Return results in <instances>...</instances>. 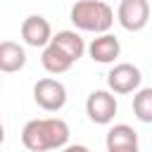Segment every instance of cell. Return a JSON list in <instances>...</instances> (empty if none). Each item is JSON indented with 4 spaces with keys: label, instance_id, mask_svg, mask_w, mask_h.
<instances>
[{
    "label": "cell",
    "instance_id": "cell-1",
    "mask_svg": "<svg viewBox=\"0 0 152 152\" xmlns=\"http://www.w3.org/2000/svg\"><path fill=\"white\" fill-rule=\"evenodd\" d=\"M21 142L31 152H48L62 150L69 142V126L64 119H31L21 128Z\"/></svg>",
    "mask_w": 152,
    "mask_h": 152
},
{
    "label": "cell",
    "instance_id": "cell-2",
    "mask_svg": "<svg viewBox=\"0 0 152 152\" xmlns=\"http://www.w3.org/2000/svg\"><path fill=\"white\" fill-rule=\"evenodd\" d=\"M69 19L78 31L107 33L114 24V10L102 0H78L74 2Z\"/></svg>",
    "mask_w": 152,
    "mask_h": 152
},
{
    "label": "cell",
    "instance_id": "cell-3",
    "mask_svg": "<svg viewBox=\"0 0 152 152\" xmlns=\"http://www.w3.org/2000/svg\"><path fill=\"white\" fill-rule=\"evenodd\" d=\"M33 100L45 112H59L66 104V88L57 78H40L33 86Z\"/></svg>",
    "mask_w": 152,
    "mask_h": 152
},
{
    "label": "cell",
    "instance_id": "cell-4",
    "mask_svg": "<svg viewBox=\"0 0 152 152\" xmlns=\"http://www.w3.org/2000/svg\"><path fill=\"white\" fill-rule=\"evenodd\" d=\"M140 81H142V74L135 64L131 62H119L109 69L107 74V86L112 93L116 95H128V93H135L140 88Z\"/></svg>",
    "mask_w": 152,
    "mask_h": 152
},
{
    "label": "cell",
    "instance_id": "cell-5",
    "mask_svg": "<svg viewBox=\"0 0 152 152\" xmlns=\"http://www.w3.org/2000/svg\"><path fill=\"white\" fill-rule=\"evenodd\" d=\"M86 114L93 124H112L116 114V97L112 90H93L86 100Z\"/></svg>",
    "mask_w": 152,
    "mask_h": 152
},
{
    "label": "cell",
    "instance_id": "cell-6",
    "mask_svg": "<svg viewBox=\"0 0 152 152\" xmlns=\"http://www.w3.org/2000/svg\"><path fill=\"white\" fill-rule=\"evenodd\" d=\"M116 19L126 31H142L150 21V2L147 0H121L116 10Z\"/></svg>",
    "mask_w": 152,
    "mask_h": 152
},
{
    "label": "cell",
    "instance_id": "cell-7",
    "mask_svg": "<svg viewBox=\"0 0 152 152\" xmlns=\"http://www.w3.org/2000/svg\"><path fill=\"white\" fill-rule=\"evenodd\" d=\"M21 38L31 48H45L52 40V26L43 14H28L21 21Z\"/></svg>",
    "mask_w": 152,
    "mask_h": 152
},
{
    "label": "cell",
    "instance_id": "cell-8",
    "mask_svg": "<svg viewBox=\"0 0 152 152\" xmlns=\"http://www.w3.org/2000/svg\"><path fill=\"white\" fill-rule=\"evenodd\" d=\"M88 55L97 64H112L121 55V43L112 33H97V38H93L88 45Z\"/></svg>",
    "mask_w": 152,
    "mask_h": 152
},
{
    "label": "cell",
    "instance_id": "cell-9",
    "mask_svg": "<svg viewBox=\"0 0 152 152\" xmlns=\"http://www.w3.org/2000/svg\"><path fill=\"white\" fill-rule=\"evenodd\" d=\"M24 64H26V50L14 40H2L0 43V71L14 74L24 69Z\"/></svg>",
    "mask_w": 152,
    "mask_h": 152
},
{
    "label": "cell",
    "instance_id": "cell-10",
    "mask_svg": "<svg viewBox=\"0 0 152 152\" xmlns=\"http://www.w3.org/2000/svg\"><path fill=\"white\" fill-rule=\"evenodd\" d=\"M52 45H57L71 62H78L81 57H83V52L88 50L86 48V43H83V38L76 33V31H57L55 36H52V40H50Z\"/></svg>",
    "mask_w": 152,
    "mask_h": 152
},
{
    "label": "cell",
    "instance_id": "cell-11",
    "mask_svg": "<svg viewBox=\"0 0 152 152\" xmlns=\"http://www.w3.org/2000/svg\"><path fill=\"white\" fill-rule=\"evenodd\" d=\"M107 150H121V147H138V133L128 124H114L107 131L104 138Z\"/></svg>",
    "mask_w": 152,
    "mask_h": 152
},
{
    "label": "cell",
    "instance_id": "cell-12",
    "mask_svg": "<svg viewBox=\"0 0 152 152\" xmlns=\"http://www.w3.org/2000/svg\"><path fill=\"white\" fill-rule=\"evenodd\" d=\"M40 64H43V69L48 71V74H64V71H69L71 69V59L57 48V45H45L43 48V55H40Z\"/></svg>",
    "mask_w": 152,
    "mask_h": 152
},
{
    "label": "cell",
    "instance_id": "cell-13",
    "mask_svg": "<svg viewBox=\"0 0 152 152\" xmlns=\"http://www.w3.org/2000/svg\"><path fill=\"white\" fill-rule=\"evenodd\" d=\"M133 114L142 124H152V88H138L133 95Z\"/></svg>",
    "mask_w": 152,
    "mask_h": 152
},
{
    "label": "cell",
    "instance_id": "cell-14",
    "mask_svg": "<svg viewBox=\"0 0 152 152\" xmlns=\"http://www.w3.org/2000/svg\"><path fill=\"white\" fill-rule=\"evenodd\" d=\"M59 152H90V147H86V145H64Z\"/></svg>",
    "mask_w": 152,
    "mask_h": 152
},
{
    "label": "cell",
    "instance_id": "cell-15",
    "mask_svg": "<svg viewBox=\"0 0 152 152\" xmlns=\"http://www.w3.org/2000/svg\"><path fill=\"white\" fill-rule=\"evenodd\" d=\"M107 152H140V147H121V150H107Z\"/></svg>",
    "mask_w": 152,
    "mask_h": 152
},
{
    "label": "cell",
    "instance_id": "cell-16",
    "mask_svg": "<svg viewBox=\"0 0 152 152\" xmlns=\"http://www.w3.org/2000/svg\"><path fill=\"white\" fill-rule=\"evenodd\" d=\"M5 142V126H2V121H0V145Z\"/></svg>",
    "mask_w": 152,
    "mask_h": 152
},
{
    "label": "cell",
    "instance_id": "cell-17",
    "mask_svg": "<svg viewBox=\"0 0 152 152\" xmlns=\"http://www.w3.org/2000/svg\"><path fill=\"white\" fill-rule=\"evenodd\" d=\"M0 86H2V81H0Z\"/></svg>",
    "mask_w": 152,
    "mask_h": 152
}]
</instances>
